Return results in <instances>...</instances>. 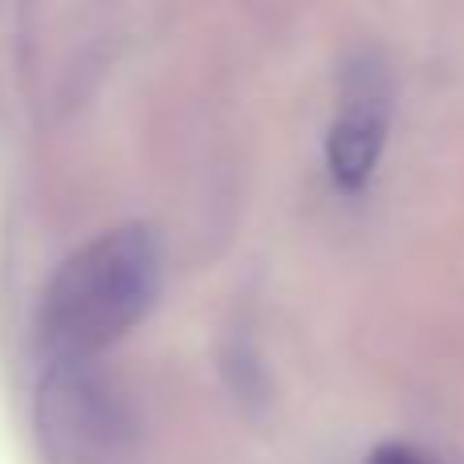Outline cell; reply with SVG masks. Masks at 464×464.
<instances>
[{
	"label": "cell",
	"instance_id": "obj_1",
	"mask_svg": "<svg viewBox=\"0 0 464 464\" xmlns=\"http://www.w3.org/2000/svg\"><path fill=\"white\" fill-rule=\"evenodd\" d=\"M160 245L147 228L122 225L82 245L53 273L37 314L41 351L53 367H82L155 305Z\"/></svg>",
	"mask_w": 464,
	"mask_h": 464
},
{
	"label": "cell",
	"instance_id": "obj_2",
	"mask_svg": "<svg viewBox=\"0 0 464 464\" xmlns=\"http://www.w3.org/2000/svg\"><path fill=\"white\" fill-rule=\"evenodd\" d=\"M37 424L49 464H122L130 452L122 403L82 367H53V379L41 387Z\"/></svg>",
	"mask_w": 464,
	"mask_h": 464
},
{
	"label": "cell",
	"instance_id": "obj_3",
	"mask_svg": "<svg viewBox=\"0 0 464 464\" xmlns=\"http://www.w3.org/2000/svg\"><path fill=\"white\" fill-rule=\"evenodd\" d=\"M392 127V73L383 57L354 53L338 82V106L326 135V168L343 192H362L379 168Z\"/></svg>",
	"mask_w": 464,
	"mask_h": 464
},
{
	"label": "cell",
	"instance_id": "obj_4",
	"mask_svg": "<svg viewBox=\"0 0 464 464\" xmlns=\"http://www.w3.org/2000/svg\"><path fill=\"white\" fill-rule=\"evenodd\" d=\"M367 464H424V460H420L408 444H379L367 457Z\"/></svg>",
	"mask_w": 464,
	"mask_h": 464
}]
</instances>
